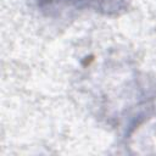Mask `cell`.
Returning <instances> with one entry per match:
<instances>
[{
  "instance_id": "6da1fadb",
  "label": "cell",
  "mask_w": 156,
  "mask_h": 156,
  "mask_svg": "<svg viewBox=\"0 0 156 156\" xmlns=\"http://www.w3.org/2000/svg\"><path fill=\"white\" fill-rule=\"evenodd\" d=\"M129 1L130 0H40L41 4H60L78 9H93L106 15L118 13L119 11L126 10Z\"/></svg>"
}]
</instances>
